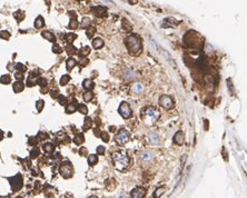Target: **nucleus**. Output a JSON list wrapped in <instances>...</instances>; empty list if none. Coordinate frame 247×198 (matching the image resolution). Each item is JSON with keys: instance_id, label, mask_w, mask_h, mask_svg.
Masks as SVG:
<instances>
[{"instance_id": "nucleus-17", "label": "nucleus", "mask_w": 247, "mask_h": 198, "mask_svg": "<svg viewBox=\"0 0 247 198\" xmlns=\"http://www.w3.org/2000/svg\"><path fill=\"white\" fill-rule=\"evenodd\" d=\"M83 85H84V88L87 89V90H91V89L95 87L94 81L90 80V79H85L84 82H83Z\"/></svg>"}, {"instance_id": "nucleus-22", "label": "nucleus", "mask_w": 247, "mask_h": 198, "mask_svg": "<svg viewBox=\"0 0 247 198\" xmlns=\"http://www.w3.org/2000/svg\"><path fill=\"white\" fill-rule=\"evenodd\" d=\"M65 50H66V52L69 54V55H73V54H76L77 52L76 48L73 47V45H71V44L67 45V46L65 47Z\"/></svg>"}, {"instance_id": "nucleus-39", "label": "nucleus", "mask_w": 247, "mask_h": 198, "mask_svg": "<svg viewBox=\"0 0 247 198\" xmlns=\"http://www.w3.org/2000/svg\"><path fill=\"white\" fill-rule=\"evenodd\" d=\"M0 38L8 40V39L10 38V33L8 32V31H6V30H4V31H0Z\"/></svg>"}, {"instance_id": "nucleus-5", "label": "nucleus", "mask_w": 247, "mask_h": 198, "mask_svg": "<svg viewBox=\"0 0 247 198\" xmlns=\"http://www.w3.org/2000/svg\"><path fill=\"white\" fill-rule=\"evenodd\" d=\"M9 181H10V186L12 191L19 190L22 187V185H23V179H22V176L20 174H17L16 176L9 178Z\"/></svg>"}, {"instance_id": "nucleus-28", "label": "nucleus", "mask_w": 247, "mask_h": 198, "mask_svg": "<svg viewBox=\"0 0 247 198\" xmlns=\"http://www.w3.org/2000/svg\"><path fill=\"white\" fill-rule=\"evenodd\" d=\"M125 77L127 78V79H133V78L136 77V73H135V71H133L131 69H128L125 71Z\"/></svg>"}, {"instance_id": "nucleus-9", "label": "nucleus", "mask_w": 247, "mask_h": 198, "mask_svg": "<svg viewBox=\"0 0 247 198\" xmlns=\"http://www.w3.org/2000/svg\"><path fill=\"white\" fill-rule=\"evenodd\" d=\"M91 10L95 14V16L97 17H105L107 15V8L102 7V6H95L91 7Z\"/></svg>"}, {"instance_id": "nucleus-54", "label": "nucleus", "mask_w": 247, "mask_h": 198, "mask_svg": "<svg viewBox=\"0 0 247 198\" xmlns=\"http://www.w3.org/2000/svg\"><path fill=\"white\" fill-rule=\"evenodd\" d=\"M0 198H9V196H0Z\"/></svg>"}, {"instance_id": "nucleus-24", "label": "nucleus", "mask_w": 247, "mask_h": 198, "mask_svg": "<svg viewBox=\"0 0 247 198\" xmlns=\"http://www.w3.org/2000/svg\"><path fill=\"white\" fill-rule=\"evenodd\" d=\"M97 162H98V157H97L96 155H90V156L88 157V164L90 166L96 165Z\"/></svg>"}, {"instance_id": "nucleus-12", "label": "nucleus", "mask_w": 247, "mask_h": 198, "mask_svg": "<svg viewBox=\"0 0 247 198\" xmlns=\"http://www.w3.org/2000/svg\"><path fill=\"white\" fill-rule=\"evenodd\" d=\"M184 134L182 131H177L174 136V143H176L177 145H183L184 144Z\"/></svg>"}, {"instance_id": "nucleus-52", "label": "nucleus", "mask_w": 247, "mask_h": 198, "mask_svg": "<svg viewBox=\"0 0 247 198\" xmlns=\"http://www.w3.org/2000/svg\"><path fill=\"white\" fill-rule=\"evenodd\" d=\"M88 63V60L87 59H81V60H80V65H81V66H86V65H87Z\"/></svg>"}, {"instance_id": "nucleus-18", "label": "nucleus", "mask_w": 247, "mask_h": 198, "mask_svg": "<svg viewBox=\"0 0 247 198\" xmlns=\"http://www.w3.org/2000/svg\"><path fill=\"white\" fill-rule=\"evenodd\" d=\"M41 35H42L44 38H46L47 40L51 41V42H55V41H56V38H55V36L50 32V31H42Z\"/></svg>"}, {"instance_id": "nucleus-25", "label": "nucleus", "mask_w": 247, "mask_h": 198, "mask_svg": "<svg viewBox=\"0 0 247 198\" xmlns=\"http://www.w3.org/2000/svg\"><path fill=\"white\" fill-rule=\"evenodd\" d=\"M91 126H92V120H91V118L89 117H86V119H85V122H84V130H88L89 128H91Z\"/></svg>"}, {"instance_id": "nucleus-27", "label": "nucleus", "mask_w": 247, "mask_h": 198, "mask_svg": "<svg viewBox=\"0 0 247 198\" xmlns=\"http://www.w3.org/2000/svg\"><path fill=\"white\" fill-rule=\"evenodd\" d=\"M165 193V187H159L157 188L155 193H154V198H160V196Z\"/></svg>"}, {"instance_id": "nucleus-1", "label": "nucleus", "mask_w": 247, "mask_h": 198, "mask_svg": "<svg viewBox=\"0 0 247 198\" xmlns=\"http://www.w3.org/2000/svg\"><path fill=\"white\" fill-rule=\"evenodd\" d=\"M126 47L130 55H138L142 51V41L136 35H130L126 38L125 40Z\"/></svg>"}, {"instance_id": "nucleus-35", "label": "nucleus", "mask_w": 247, "mask_h": 198, "mask_svg": "<svg viewBox=\"0 0 247 198\" xmlns=\"http://www.w3.org/2000/svg\"><path fill=\"white\" fill-rule=\"evenodd\" d=\"M44 106H45V103H44V100H38L37 101V104H36V108H37V110L38 111H41L42 110V108H44Z\"/></svg>"}, {"instance_id": "nucleus-42", "label": "nucleus", "mask_w": 247, "mask_h": 198, "mask_svg": "<svg viewBox=\"0 0 247 198\" xmlns=\"http://www.w3.org/2000/svg\"><path fill=\"white\" fill-rule=\"evenodd\" d=\"M52 51H54L55 54H61L64 50L61 49L60 46H58V45H55L54 47H52Z\"/></svg>"}, {"instance_id": "nucleus-16", "label": "nucleus", "mask_w": 247, "mask_h": 198, "mask_svg": "<svg viewBox=\"0 0 247 198\" xmlns=\"http://www.w3.org/2000/svg\"><path fill=\"white\" fill-rule=\"evenodd\" d=\"M148 138H149V141L152 144H154V145L159 143V138H158V135H157L156 132H150L148 135Z\"/></svg>"}, {"instance_id": "nucleus-2", "label": "nucleus", "mask_w": 247, "mask_h": 198, "mask_svg": "<svg viewBox=\"0 0 247 198\" xmlns=\"http://www.w3.org/2000/svg\"><path fill=\"white\" fill-rule=\"evenodd\" d=\"M114 162H115V167L118 170H124L126 169L129 165V157L125 153H116L113 156Z\"/></svg>"}, {"instance_id": "nucleus-31", "label": "nucleus", "mask_w": 247, "mask_h": 198, "mask_svg": "<svg viewBox=\"0 0 247 198\" xmlns=\"http://www.w3.org/2000/svg\"><path fill=\"white\" fill-rule=\"evenodd\" d=\"M89 52H90V47L86 46V47H84L83 49H81V50H80L79 55L81 56V57H85V56H87Z\"/></svg>"}, {"instance_id": "nucleus-32", "label": "nucleus", "mask_w": 247, "mask_h": 198, "mask_svg": "<svg viewBox=\"0 0 247 198\" xmlns=\"http://www.w3.org/2000/svg\"><path fill=\"white\" fill-rule=\"evenodd\" d=\"M92 97H94V94H92L91 91H87L84 94V100L86 101V103L90 101L91 99H92Z\"/></svg>"}, {"instance_id": "nucleus-15", "label": "nucleus", "mask_w": 247, "mask_h": 198, "mask_svg": "<svg viewBox=\"0 0 247 198\" xmlns=\"http://www.w3.org/2000/svg\"><path fill=\"white\" fill-rule=\"evenodd\" d=\"M102 46H104V40H102V38H95L94 40H92V47L95 49H100Z\"/></svg>"}, {"instance_id": "nucleus-19", "label": "nucleus", "mask_w": 247, "mask_h": 198, "mask_svg": "<svg viewBox=\"0 0 247 198\" xmlns=\"http://www.w3.org/2000/svg\"><path fill=\"white\" fill-rule=\"evenodd\" d=\"M84 141H85V137L83 134H78V135H76L73 137V143L76 144V145H81Z\"/></svg>"}, {"instance_id": "nucleus-3", "label": "nucleus", "mask_w": 247, "mask_h": 198, "mask_svg": "<svg viewBox=\"0 0 247 198\" xmlns=\"http://www.w3.org/2000/svg\"><path fill=\"white\" fill-rule=\"evenodd\" d=\"M159 116V111L154 107H148V108H146L144 110V119L149 124H154L155 121L158 120Z\"/></svg>"}, {"instance_id": "nucleus-6", "label": "nucleus", "mask_w": 247, "mask_h": 198, "mask_svg": "<svg viewBox=\"0 0 247 198\" xmlns=\"http://www.w3.org/2000/svg\"><path fill=\"white\" fill-rule=\"evenodd\" d=\"M129 138H130V134L125 129H120L116 135V141L119 145H125L129 140Z\"/></svg>"}, {"instance_id": "nucleus-46", "label": "nucleus", "mask_w": 247, "mask_h": 198, "mask_svg": "<svg viewBox=\"0 0 247 198\" xmlns=\"http://www.w3.org/2000/svg\"><path fill=\"white\" fill-rule=\"evenodd\" d=\"M94 33H95V28H89V29H88V31H87V37H88V38H91Z\"/></svg>"}, {"instance_id": "nucleus-8", "label": "nucleus", "mask_w": 247, "mask_h": 198, "mask_svg": "<svg viewBox=\"0 0 247 198\" xmlns=\"http://www.w3.org/2000/svg\"><path fill=\"white\" fill-rule=\"evenodd\" d=\"M119 114L121 115V117L125 118V119H127V118L131 117V114H133V111H131L130 107H129V105H128L127 103H121L119 106Z\"/></svg>"}, {"instance_id": "nucleus-21", "label": "nucleus", "mask_w": 247, "mask_h": 198, "mask_svg": "<svg viewBox=\"0 0 247 198\" xmlns=\"http://www.w3.org/2000/svg\"><path fill=\"white\" fill-rule=\"evenodd\" d=\"M44 26H45L44 18H42L41 16H39V17L36 19V21H35V27H36L37 29H39V28H42Z\"/></svg>"}, {"instance_id": "nucleus-44", "label": "nucleus", "mask_w": 247, "mask_h": 198, "mask_svg": "<svg viewBox=\"0 0 247 198\" xmlns=\"http://www.w3.org/2000/svg\"><path fill=\"white\" fill-rule=\"evenodd\" d=\"M37 143H38V138H36V137H31V138H29V145L30 146H35Z\"/></svg>"}, {"instance_id": "nucleus-56", "label": "nucleus", "mask_w": 247, "mask_h": 198, "mask_svg": "<svg viewBox=\"0 0 247 198\" xmlns=\"http://www.w3.org/2000/svg\"><path fill=\"white\" fill-rule=\"evenodd\" d=\"M17 198H23V197H21V196H18V197H17Z\"/></svg>"}, {"instance_id": "nucleus-13", "label": "nucleus", "mask_w": 247, "mask_h": 198, "mask_svg": "<svg viewBox=\"0 0 247 198\" xmlns=\"http://www.w3.org/2000/svg\"><path fill=\"white\" fill-rule=\"evenodd\" d=\"M78 106H79V105H77L76 100H73V103L69 104V105L67 106V108H66V111H67V114H73V113H75V111L78 109Z\"/></svg>"}, {"instance_id": "nucleus-11", "label": "nucleus", "mask_w": 247, "mask_h": 198, "mask_svg": "<svg viewBox=\"0 0 247 198\" xmlns=\"http://www.w3.org/2000/svg\"><path fill=\"white\" fill-rule=\"evenodd\" d=\"M144 90H145V87H144V85L140 84V82H136V84H134L131 86V91L134 92V94H140V92H142Z\"/></svg>"}, {"instance_id": "nucleus-7", "label": "nucleus", "mask_w": 247, "mask_h": 198, "mask_svg": "<svg viewBox=\"0 0 247 198\" xmlns=\"http://www.w3.org/2000/svg\"><path fill=\"white\" fill-rule=\"evenodd\" d=\"M159 104H160V106L164 107L165 109H170V108L174 107V100H173V98H171L170 96H167V95L160 96Z\"/></svg>"}, {"instance_id": "nucleus-43", "label": "nucleus", "mask_w": 247, "mask_h": 198, "mask_svg": "<svg viewBox=\"0 0 247 198\" xmlns=\"http://www.w3.org/2000/svg\"><path fill=\"white\" fill-rule=\"evenodd\" d=\"M142 158L144 160H149V159H152V154L148 153V151H146V153L142 154Z\"/></svg>"}, {"instance_id": "nucleus-38", "label": "nucleus", "mask_w": 247, "mask_h": 198, "mask_svg": "<svg viewBox=\"0 0 247 198\" xmlns=\"http://www.w3.org/2000/svg\"><path fill=\"white\" fill-rule=\"evenodd\" d=\"M68 27H69V29H76L77 27H78V22H77L76 18L70 20V23H69V26Z\"/></svg>"}, {"instance_id": "nucleus-10", "label": "nucleus", "mask_w": 247, "mask_h": 198, "mask_svg": "<svg viewBox=\"0 0 247 198\" xmlns=\"http://www.w3.org/2000/svg\"><path fill=\"white\" fill-rule=\"evenodd\" d=\"M146 196V189L142 187H136L131 191V198H144Z\"/></svg>"}, {"instance_id": "nucleus-50", "label": "nucleus", "mask_w": 247, "mask_h": 198, "mask_svg": "<svg viewBox=\"0 0 247 198\" xmlns=\"http://www.w3.org/2000/svg\"><path fill=\"white\" fill-rule=\"evenodd\" d=\"M37 138H39V139H46V138H48V135L47 134H44V132H39V136H38Z\"/></svg>"}, {"instance_id": "nucleus-34", "label": "nucleus", "mask_w": 247, "mask_h": 198, "mask_svg": "<svg viewBox=\"0 0 247 198\" xmlns=\"http://www.w3.org/2000/svg\"><path fill=\"white\" fill-rule=\"evenodd\" d=\"M15 18L18 20V21H20V20H22V19L25 18V14L22 12V11H17V12H15Z\"/></svg>"}, {"instance_id": "nucleus-51", "label": "nucleus", "mask_w": 247, "mask_h": 198, "mask_svg": "<svg viewBox=\"0 0 247 198\" xmlns=\"http://www.w3.org/2000/svg\"><path fill=\"white\" fill-rule=\"evenodd\" d=\"M16 76V78H17V79H18V81H21L22 79H23V75H22L21 73H17L15 75Z\"/></svg>"}, {"instance_id": "nucleus-29", "label": "nucleus", "mask_w": 247, "mask_h": 198, "mask_svg": "<svg viewBox=\"0 0 247 198\" xmlns=\"http://www.w3.org/2000/svg\"><path fill=\"white\" fill-rule=\"evenodd\" d=\"M77 36L75 35V33H67L66 35V41L68 42V44H71L73 41V39H76Z\"/></svg>"}, {"instance_id": "nucleus-23", "label": "nucleus", "mask_w": 247, "mask_h": 198, "mask_svg": "<svg viewBox=\"0 0 247 198\" xmlns=\"http://www.w3.org/2000/svg\"><path fill=\"white\" fill-rule=\"evenodd\" d=\"M0 82L2 85H8L11 82V76H9V75H4V76H1V78H0Z\"/></svg>"}, {"instance_id": "nucleus-26", "label": "nucleus", "mask_w": 247, "mask_h": 198, "mask_svg": "<svg viewBox=\"0 0 247 198\" xmlns=\"http://www.w3.org/2000/svg\"><path fill=\"white\" fill-rule=\"evenodd\" d=\"M76 60L73 58H69V59H67V63H66V65H67V69L68 70H71L73 69V67H75L76 66Z\"/></svg>"}, {"instance_id": "nucleus-41", "label": "nucleus", "mask_w": 247, "mask_h": 198, "mask_svg": "<svg viewBox=\"0 0 247 198\" xmlns=\"http://www.w3.org/2000/svg\"><path fill=\"white\" fill-rule=\"evenodd\" d=\"M37 84L39 85V86H41V88H42V87H47V80L44 79V78H38Z\"/></svg>"}, {"instance_id": "nucleus-36", "label": "nucleus", "mask_w": 247, "mask_h": 198, "mask_svg": "<svg viewBox=\"0 0 247 198\" xmlns=\"http://www.w3.org/2000/svg\"><path fill=\"white\" fill-rule=\"evenodd\" d=\"M30 156H31V158H36L37 156H39V148L35 147L33 150L30 151Z\"/></svg>"}, {"instance_id": "nucleus-4", "label": "nucleus", "mask_w": 247, "mask_h": 198, "mask_svg": "<svg viewBox=\"0 0 247 198\" xmlns=\"http://www.w3.org/2000/svg\"><path fill=\"white\" fill-rule=\"evenodd\" d=\"M59 172H60V174H61V176L64 178H70L73 175V166H71V164L69 162H62L60 168H59Z\"/></svg>"}, {"instance_id": "nucleus-33", "label": "nucleus", "mask_w": 247, "mask_h": 198, "mask_svg": "<svg viewBox=\"0 0 247 198\" xmlns=\"http://www.w3.org/2000/svg\"><path fill=\"white\" fill-rule=\"evenodd\" d=\"M78 111H79L80 114L87 115V113H88V108L86 107V105H79V106H78Z\"/></svg>"}, {"instance_id": "nucleus-45", "label": "nucleus", "mask_w": 247, "mask_h": 198, "mask_svg": "<svg viewBox=\"0 0 247 198\" xmlns=\"http://www.w3.org/2000/svg\"><path fill=\"white\" fill-rule=\"evenodd\" d=\"M100 135H102V140H104L105 143H107V141H108V140H109V136H108V134H107V132H102Z\"/></svg>"}, {"instance_id": "nucleus-30", "label": "nucleus", "mask_w": 247, "mask_h": 198, "mask_svg": "<svg viewBox=\"0 0 247 198\" xmlns=\"http://www.w3.org/2000/svg\"><path fill=\"white\" fill-rule=\"evenodd\" d=\"M69 80H70L69 75H65V76H62L61 79H60V85H61V86H65V85H67L69 82Z\"/></svg>"}, {"instance_id": "nucleus-55", "label": "nucleus", "mask_w": 247, "mask_h": 198, "mask_svg": "<svg viewBox=\"0 0 247 198\" xmlns=\"http://www.w3.org/2000/svg\"><path fill=\"white\" fill-rule=\"evenodd\" d=\"M89 198H97V197H95V196H91V197H89Z\"/></svg>"}, {"instance_id": "nucleus-53", "label": "nucleus", "mask_w": 247, "mask_h": 198, "mask_svg": "<svg viewBox=\"0 0 247 198\" xmlns=\"http://www.w3.org/2000/svg\"><path fill=\"white\" fill-rule=\"evenodd\" d=\"M2 138H4V132L2 130H0V140H2Z\"/></svg>"}, {"instance_id": "nucleus-37", "label": "nucleus", "mask_w": 247, "mask_h": 198, "mask_svg": "<svg viewBox=\"0 0 247 198\" xmlns=\"http://www.w3.org/2000/svg\"><path fill=\"white\" fill-rule=\"evenodd\" d=\"M81 26H83V28H88V27L90 26V19L89 18H84L83 19V21H81Z\"/></svg>"}, {"instance_id": "nucleus-14", "label": "nucleus", "mask_w": 247, "mask_h": 198, "mask_svg": "<svg viewBox=\"0 0 247 198\" xmlns=\"http://www.w3.org/2000/svg\"><path fill=\"white\" fill-rule=\"evenodd\" d=\"M12 88H14V91L15 92H20L23 90L25 88V85L22 84L21 81H16L15 84L12 85Z\"/></svg>"}, {"instance_id": "nucleus-47", "label": "nucleus", "mask_w": 247, "mask_h": 198, "mask_svg": "<svg viewBox=\"0 0 247 198\" xmlns=\"http://www.w3.org/2000/svg\"><path fill=\"white\" fill-rule=\"evenodd\" d=\"M59 103H60V105H66L67 104V99L64 96H59Z\"/></svg>"}, {"instance_id": "nucleus-40", "label": "nucleus", "mask_w": 247, "mask_h": 198, "mask_svg": "<svg viewBox=\"0 0 247 198\" xmlns=\"http://www.w3.org/2000/svg\"><path fill=\"white\" fill-rule=\"evenodd\" d=\"M16 69L18 70L19 73H23L26 71V70H27V68H26V67L23 66L22 63H17V65H16Z\"/></svg>"}, {"instance_id": "nucleus-49", "label": "nucleus", "mask_w": 247, "mask_h": 198, "mask_svg": "<svg viewBox=\"0 0 247 198\" xmlns=\"http://www.w3.org/2000/svg\"><path fill=\"white\" fill-rule=\"evenodd\" d=\"M97 153H98L99 155H102L104 153H105V147L98 146V148H97Z\"/></svg>"}, {"instance_id": "nucleus-20", "label": "nucleus", "mask_w": 247, "mask_h": 198, "mask_svg": "<svg viewBox=\"0 0 247 198\" xmlns=\"http://www.w3.org/2000/svg\"><path fill=\"white\" fill-rule=\"evenodd\" d=\"M42 148H44V150L46 151L47 154H51V153H54V150H55V146L50 143L44 144Z\"/></svg>"}, {"instance_id": "nucleus-48", "label": "nucleus", "mask_w": 247, "mask_h": 198, "mask_svg": "<svg viewBox=\"0 0 247 198\" xmlns=\"http://www.w3.org/2000/svg\"><path fill=\"white\" fill-rule=\"evenodd\" d=\"M87 153H88V150L85 148V147H83V148H80L79 149V154L81 155V156H86L87 155Z\"/></svg>"}]
</instances>
